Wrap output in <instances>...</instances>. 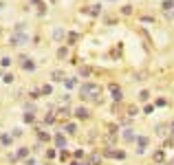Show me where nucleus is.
<instances>
[{
  "instance_id": "1",
  "label": "nucleus",
  "mask_w": 174,
  "mask_h": 165,
  "mask_svg": "<svg viewBox=\"0 0 174 165\" xmlns=\"http://www.w3.org/2000/svg\"><path fill=\"white\" fill-rule=\"evenodd\" d=\"M80 92L84 99H93L95 104H99V95H102V86L99 84H93V82H86L80 86Z\"/></svg>"
},
{
  "instance_id": "2",
  "label": "nucleus",
  "mask_w": 174,
  "mask_h": 165,
  "mask_svg": "<svg viewBox=\"0 0 174 165\" xmlns=\"http://www.w3.org/2000/svg\"><path fill=\"white\" fill-rule=\"evenodd\" d=\"M29 40H31V38H29L27 33H13L11 40H9V44H11V46H22V44H27Z\"/></svg>"
},
{
  "instance_id": "3",
  "label": "nucleus",
  "mask_w": 174,
  "mask_h": 165,
  "mask_svg": "<svg viewBox=\"0 0 174 165\" xmlns=\"http://www.w3.org/2000/svg\"><path fill=\"white\" fill-rule=\"evenodd\" d=\"M148 143H150V139H148L145 134H139L137 136V154H143L145 148H148Z\"/></svg>"
},
{
  "instance_id": "4",
  "label": "nucleus",
  "mask_w": 174,
  "mask_h": 165,
  "mask_svg": "<svg viewBox=\"0 0 174 165\" xmlns=\"http://www.w3.org/2000/svg\"><path fill=\"white\" fill-rule=\"evenodd\" d=\"M108 90L112 92V99H115V101H121V99H123V92H121V88H119L117 84H110Z\"/></svg>"
},
{
  "instance_id": "5",
  "label": "nucleus",
  "mask_w": 174,
  "mask_h": 165,
  "mask_svg": "<svg viewBox=\"0 0 174 165\" xmlns=\"http://www.w3.org/2000/svg\"><path fill=\"white\" fill-rule=\"evenodd\" d=\"M27 154H29V148L24 145V148H20L16 152V156H11V161H22V158H27Z\"/></svg>"
},
{
  "instance_id": "6",
  "label": "nucleus",
  "mask_w": 174,
  "mask_h": 165,
  "mask_svg": "<svg viewBox=\"0 0 174 165\" xmlns=\"http://www.w3.org/2000/svg\"><path fill=\"white\" fill-rule=\"evenodd\" d=\"M75 117H77V119H88V117H90V112H88V108L80 106V108L75 110Z\"/></svg>"
},
{
  "instance_id": "7",
  "label": "nucleus",
  "mask_w": 174,
  "mask_h": 165,
  "mask_svg": "<svg viewBox=\"0 0 174 165\" xmlns=\"http://www.w3.org/2000/svg\"><path fill=\"white\" fill-rule=\"evenodd\" d=\"M121 136H123V141H128V143H130V141H135V139H137V136H135V130H132V128L123 130V132H121Z\"/></svg>"
},
{
  "instance_id": "8",
  "label": "nucleus",
  "mask_w": 174,
  "mask_h": 165,
  "mask_svg": "<svg viewBox=\"0 0 174 165\" xmlns=\"http://www.w3.org/2000/svg\"><path fill=\"white\" fill-rule=\"evenodd\" d=\"M64 73H62V70H51V82H64Z\"/></svg>"
},
{
  "instance_id": "9",
  "label": "nucleus",
  "mask_w": 174,
  "mask_h": 165,
  "mask_svg": "<svg viewBox=\"0 0 174 165\" xmlns=\"http://www.w3.org/2000/svg\"><path fill=\"white\" fill-rule=\"evenodd\" d=\"M62 84H64V88H66V90H73V88L77 86V79H75V77H68V79H64Z\"/></svg>"
},
{
  "instance_id": "10",
  "label": "nucleus",
  "mask_w": 174,
  "mask_h": 165,
  "mask_svg": "<svg viewBox=\"0 0 174 165\" xmlns=\"http://www.w3.org/2000/svg\"><path fill=\"white\" fill-rule=\"evenodd\" d=\"M53 143H55L57 148H66V139H64L62 134H55V136H53Z\"/></svg>"
},
{
  "instance_id": "11",
  "label": "nucleus",
  "mask_w": 174,
  "mask_h": 165,
  "mask_svg": "<svg viewBox=\"0 0 174 165\" xmlns=\"http://www.w3.org/2000/svg\"><path fill=\"white\" fill-rule=\"evenodd\" d=\"M62 132H66V134H75V132H77V126H75V123H66V126L62 128Z\"/></svg>"
},
{
  "instance_id": "12",
  "label": "nucleus",
  "mask_w": 174,
  "mask_h": 165,
  "mask_svg": "<svg viewBox=\"0 0 174 165\" xmlns=\"http://www.w3.org/2000/svg\"><path fill=\"white\" fill-rule=\"evenodd\" d=\"M22 68H24V70H29V73H33V70H35V62H31V60H27V62H24V64H22Z\"/></svg>"
},
{
  "instance_id": "13",
  "label": "nucleus",
  "mask_w": 174,
  "mask_h": 165,
  "mask_svg": "<svg viewBox=\"0 0 174 165\" xmlns=\"http://www.w3.org/2000/svg\"><path fill=\"white\" fill-rule=\"evenodd\" d=\"M88 13H90V16H99V13H102V5H93V7H88Z\"/></svg>"
},
{
  "instance_id": "14",
  "label": "nucleus",
  "mask_w": 174,
  "mask_h": 165,
  "mask_svg": "<svg viewBox=\"0 0 174 165\" xmlns=\"http://www.w3.org/2000/svg\"><path fill=\"white\" fill-rule=\"evenodd\" d=\"M102 156H104V158H115V150H112V148H106V150L102 152Z\"/></svg>"
},
{
  "instance_id": "15",
  "label": "nucleus",
  "mask_w": 174,
  "mask_h": 165,
  "mask_svg": "<svg viewBox=\"0 0 174 165\" xmlns=\"http://www.w3.org/2000/svg\"><path fill=\"white\" fill-rule=\"evenodd\" d=\"M42 95H53V86L51 84H44L42 86Z\"/></svg>"
},
{
  "instance_id": "16",
  "label": "nucleus",
  "mask_w": 174,
  "mask_h": 165,
  "mask_svg": "<svg viewBox=\"0 0 174 165\" xmlns=\"http://www.w3.org/2000/svg\"><path fill=\"white\" fill-rule=\"evenodd\" d=\"M88 163H90V165H99V163H102V156H99V154H93V156L88 158Z\"/></svg>"
},
{
  "instance_id": "17",
  "label": "nucleus",
  "mask_w": 174,
  "mask_h": 165,
  "mask_svg": "<svg viewBox=\"0 0 174 165\" xmlns=\"http://www.w3.org/2000/svg\"><path fill=\"white\" fill-rule=\"evenodd\" d=\"M24 121H27V123H33V121H35V112H24Z\"/></svg>"
},
{
  "instance_id": "18",
  "label": "nucleus",
  "mask_w": 174,
  "mask_h": 165,
  "mask_svg": "<svg viewBox=\"0 0 174 165\" xmlns=\"http://www.w3.org/2000/svg\"><path fill=\"white\" fill-rule=\"evenodd\" d=\"M0 143L2 145H11V136L9 134H0Z\"/></svg>"
},
{
  "instance_id": "19",
  "label": "nucleus",
  "mask_w": 174,
  "mask_h": 165,
  "mask_svg": "<svg viewBox=\"0 0 174 165\" xmlns=\"http://www.w3.org/2000/svg\"><path fill=\"white\" fill-rule=\"evenodd\" d=\"M57 57H60V60H66V57H68V49H66V46H62V49L57 51Z\"/></svg>"
},
{
  "instance_id": "20",
  "label": "nucleus",
  "mask_w": 174,
  "mask_h": 165,
  "mask_svg": "<svg viewBox=\"0 0 174 165\" xmlns=\"http://www.w3.org/2000/svg\"><path fill=\"white\" fill-rule=\"evenodd\" d=\"M77 38H80V35H77L75 31H71V33L66 35V40H68V44H75V40H77Z\"/></svg>"
},
{
  "instance_id": "21",
  "label": "nucleus",
  "mask_w": 174,
  "mask_h": 165,
  "mask_svg": "<svg viewBox=\"0 0 174 165\" xmlns=\"http://www.w3.org/2000/svg\"><path fill=\"white\" fill-rule=\"evenodd\" d=\"M62 38H64V31H62V29H55V31H53V40H57V42H60Z\"/></svg>"
},
{
  "instance_id": "22",
  "label": "nucleus",
  "mask_w": 174,
  "mask_h": 165,
  "mask_svg": "<svg viewBox=\"0 0 174 165\" xmlns=\"http://www.w3.org/2000/svg\"><path fill=\"white\" fill-rule=\"evenodd\" d=\"M57 114H60V117H71V108H66V106H62Z\"/></svg>"
},
{
  "instance_id": "23",
  "label": "nucleus",
  "mask_w": 174,
  "mask_h": 165,
  "mask_svg": "<svg viewBox=\"0 0 174 165\" xmlns=\"http://www.w3.org/2000/svg\"><path fill=\"white\" fill-rule=\"evenodd\" d=\"M88 75H90V68L88 66H82L80 68V77H88Z\"/></svg>"
},
{
  "instance_id": "24",
  "label": "nucleus",
  "mask_w": 174,
  "mask_h": 165,
  "mask_svg": "<svg viewBox=\"0 0 174 165\" xmlns=\"http://www.w3.org/2000/svg\"><path fill=\"white\" fill-rule=\"evenodd\" d=\"M13 33H24V22H18L13 27Z\"/></svg>"
},
{
  "instance_id": "25",
  "label": "nucleus",
  "mask_w": 174,
  "mask_h": 165,
  "mask_svg": "<svg viewBox=\"0 0 174 165\" xmlns=\"http://www.w3.org/2000/svg\"><path fill=\"white\" fill-rule=\"evenodd\" d=\"M115 158L117 161H123V158H126V152H123V150H115Z\"/></svg>"
},
{
  "instance_id": "26",
  "label": "nucleus",
  "mask_w": 174,
  "mask_h": 165,
  "mask_svg": "<svg viewBox=\"0 0 174 165\" xmlns=\"http://www.w3.org/2000/svg\"><path fill=\"white\" fill-rule=\"evenodd\" d=\"M148 97H150V92H148V90H141L139 92V101H148Z\"/></svg>"
},
{
  "instance_id": "27",
  "label": "nucleus",
  "mask_w": 174,
  "mask_h": 165,
  "mask_svg": "<svg viewBox=\"0 0 174 165\" xmlns=\"http://www.w3.org/2000/svg\"><path fill=\"white\" fill-rule=\"evenodd\" d=\"M165 128H167V126H165V123H159V126H157V128H154V130H157V134H159V136H161V134H165Z\"/></svg>"
},
{
  "instance_id": "28",
  "label": "nucleus",
  "mask_w": 174,
  "mask_h": 165,
  "mask_svg": "<svg viewBox=\"0 0 174 165\" xmlns=\"http://www.w3.org/2000/svg\"><path fill=\"white\" fill-rule=\"evenodd\" d=\"M53 121H55V114H53V112H48V114L44 117V123H53Z\"/></svg>"
},
{
  "instance_id": "29",
  "label": "nucleus",
  "mask_w": 174,
  "mask_h": 165,
  "mask_svg": "<svg viewBox=\"0 0 174 165\" xmlns=\"http://www.w3.org/2000/svg\"><path fill=\"white\" fill-rule=\"evenodd\" d=\"M172 7H174L172 0H165V2H163V11H172Z\"/></svg>"
},
{
  "instance_id": "30",
  "label": "nucleus",
  "mask_w": 174,
  "mask_h": 165,
  "mask_svg": "<svg viewBox=\"0 0 174 165\" xmlns=\"http://www.w3.org/2000/svg\"><path fill=\"white\" fill-rule=\"evenodd\" d=\"M11 64V57H2V60H0V66H2V68H7Z\"/></svg>"
},
{
  "instance_id": "31",
  "label": "nucleus",
  "mask_w": 174,
  "mask_h": 165,
  "mask_svg": "<svg viewBox=\"0 0 174 165\" xmlns=\"http://www.w3.org/2000/svg\"><path fill=\"white\" fill-rule=\"evenodd\" d=\"M2 79H5V84H13V79H16V77H13L11 73H7V75H5Z\"/></svg>"
},
{
  "instance_id": "32",
  "label": "nucleus",
  "mask_w": 174,
  "mask_h": 165,
  "mask_svg": "<svg viewBox=\"0 0 174 165\" xmlns=\"http://www.w3.org/2000/svg\"><path fill=\"white\" fill-rule=\"evenodd\" d=\"M154 161H157V163H161V161H163V150L154 152Z\"/></svg>"
},
{
  "instance_id": "33",
  "label": "nucleus",
  "mask_w": 174,
  "mask_h": 165,
  "mask_svg": "<svg viewBox=\"0 0 174 165\" xmlns=\"http://www.w3.org/2000/svg\"><path fill=\"white\" fill-rule=\"evenodd\" d=\"M38 136H40L42 141H48V139H51V136H48L46 132H42V130H38Z\"/></svg>"
},
{
  "instance_id": "34",
  "label": "nucleus",
  "mask_w": 174,
  "mask_h": 165,
  "mask_svg": "<svg viewBox=\"0 0 174 165\" xmlns=\"http://www.w3.org/2000/svg\"><path fill=\"white\" fill-rule=\"evenodd\" d=\"M31 2H33V5H38V7H40V13H44V5H42V0H31Z\"/></svg>"
},
{
  "instance_id": "35",
  "label": "nucleus",
  "mask_w": 174,
  "mask_h": 165,
  "mask_svg": "<svg viewBox=\"0 0 174 165\" xmlns=\"http://www.w3.org/2000/svg\"><path fill=\"white\" fill-rule=\"evenodd\" d=\"M11 136H22V130H20V128H13V130H11Z\"/></svg>"
},
{
  "instance_id": "36",
  "label": "nucleus",
  "mask_w": 174,
  "mask_h": 165,
  "mask_svg": "<svg viewBox=\"0 0 174 165\" xmlns=\"http://www.w3.org/2000/svg\"><path fill=\"white\" fill-rule=\"evenodd\" d=\"M42 95V90H31V99H38Z\"/></svg>"
},
{
  "instance_id": "37",
  "label": "nucleus",
  "mask_w": 174,
  "mask_h": 165,
  "mask_svg": "<svg viewBox=\"0 0 174 165\" xmlns=\"http://www.w3.org/2000/svg\"><path fill=\"white\" fill-rule=\"evenodd\" d=\"M152 110H154V106H145V108H143V114H150Z\"/></svg>"
},
{
  "instance_id": "38",
  "label": "nucleus",
  "mask_w": 174,
  "mask_h": 165,
  "mask_svg": "<svg viewBox=\"0 0 174 165\" xmlns=\"http://www.w3.org/2000/svg\"><path fill=\"white\" fill-rule=\"evenodd\" d=\"M121 11H123V13H126V16H130V13H132V7H130V5H128V7H123V9H121Z\"/></svg>"
},
{
  "instance_id": "39",
  "label": "nucleus",
  "mask_w": 174,
  "mask_h": 165,
  "mask_svg": "<svg viewBox=\"0 0 174 165\" xmlns=\"http://www.w3.org/2000/svg\"><path fill=\"white\" fill-rule=\"evenodd\" d=\"M46 158H55V150H48L46 152Z\"/></svg>"
},
{
  "instance_id": "40",
  "label": "nucleus",
  "mask_w": 174,
  "mask_h": 165,
  "mask_svg": "<svg viewBox=\"0 0 174 165\" xmlns=\"http://www.w3.org/2000/svg\"><path fill=\"white\" fill-rule=\"evenodd\" d=\"M165 148H174V139H167L165 141Z\"/></svg>"
},
{
  "instance_id": "41",
  "label": "nucleus",
  "mask_w": 174,
  "mask_h": 165,
  "mask_svg": "<svg viewBox=\"0 0 174 165\" xmlns=\"http://www.w3.org/2000/svg\"><path fill=\"white\" fill-rule=\"evenodd\" d=\"M128 114H130V117H135V114H137V108H135V106H132V108H128Z\"/></svg>"
},
{
  "instance_id": "42",
  "label": "nucleus",
  "mask_w": 174,
  "mask_h": 165,
  "mask_svg": "<svg viewBox=\"0 0 174 165\" xmlns=\"http://www.w3.org/2000/svg\"><path fill=\"white\" fill-rule=\"evenodd\" d=\"M24 165H35V158H27V161H24Z\"/></svg>"
},
{
  "instance_id": "43",
  "label": "nucleus",
  "mask_w": 174,
  "mask_h": 165,
  "mask_svg": "<svg viewBox=\"0 0 174 165\" xmlns=\"http://www.w3.org/2000/svg\"><path fill=\"white\" fill-rule=\"evenodd\" d=\"M170 134H172V139H174V123H170Z\"/></svg>"
},
{
  "instance_id": "44",
  "label": "nucleus",
  "mask_w": 174,
  "mask_h": 165,
  "mask_svg": "<svg viewBox=\"0 0 174 165\" xmlns=\"http://www.w3.org/2000/svg\"><path fill=\"white\" fill-rule=\"evenodd\" d=\"M71 165H80V163H77V161H73V163H71Z\"/></svg>"
},
{
  "instance_id": "45",
  "label": "nucleus",
  "mask_w": 174,
  "mask_h": 165,
  "mask_svg": "<svg viewBox=\"0 0 174 165\" xmlns=\"http://www.w3.org/2000/svg\"><path fill=\"white\" fill-rule=\"evenodd\" d=\"M167 165H174V161H170V163H167Z\"/></svg>"
},
{
  "instance_id": "46",
  "label": "nucleus",
  "mask_w": 174,
  "mask_h": 165,
  "mask_svg": "<svg viewBox=\"0 0 174 165\" xmlns=\"http://www.w3.org/2000/svg\"><path fill=\"white\" fill-rule=\"evenodd\" d=\"M0 77H5V75H2V70H0Z\"/></svg>"
},
{
  "instance_id": "47",
  "label": "nucleus",
  "mask_w": 174,
  "mask_h": 165,
  "mask_svg": "<svg viewBox=\"0 0 174 165\" xmlns=\"http://www.w3.org/2000/svg\"><path fill=\"white\" fill-rule=\"evenodd\" d=\"M0 11H2V2H0Z\"/></svg>"
},
{
  "instance_id": "48",
  "label": "nucleus",
  "mask_w": 174,
  "mask_h": 165,
  "mask_svg": "<svg viewBox=\"0 0 174 165\" xmlns=\"http://www.w3.org/2000/svg\"><path fill=\"white\" fill-rule=\"evenodd\" d=\"M104 2H112V0H104Z\"/></svg>"
}]
</instances>
